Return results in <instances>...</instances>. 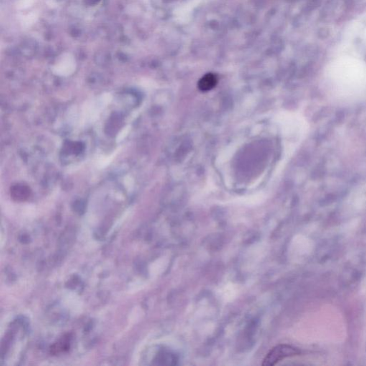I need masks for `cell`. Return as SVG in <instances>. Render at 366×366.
<instances>
[{
	"label": "cell",
	"instance_id": "2",
	"mask_svg": "<svg viewBox=\"0 0 366 366\" xmlns=\"http://www.w3.org/2000/svg\"><path fill=\"white\" fill-rule=\"evenodd\" d=\"M217 82L218 80H217L216 75L212 73L207 74L200 79L198 83V88L202 91H208L216 86Z\"/></svg>",
	"mask_w": 366,
	"mask_h": 366
},
{
	"label": "cell",
	"instance_id": "1",
	"mask_svg": "<svg viewBox=\"0 0 366 366\" xmlns=\"http://www.w3.org/2000/svg\"><path fill=\"white\" fill-rule=\"evenodd\" d=\"M299 354V351L292 346L288 345H280L273 348L265 356L262 365L274 366L279 361L285 358L290 357Z\"/></svg>",
	"mask_w": 366,
	"mask_h": 366
}]
</instances>
